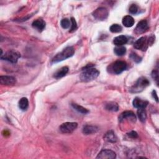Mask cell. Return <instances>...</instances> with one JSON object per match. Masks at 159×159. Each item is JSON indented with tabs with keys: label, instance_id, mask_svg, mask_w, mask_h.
Segmentation results:
<instances>
[{
	"label": "cell",
	"instance_id": "22",
	"mask_svg": "<svg viewBox=\"0 0 159 159\" xmlns=\"http://www.w3.org/2000/svg\"><path fill=\"white\" fill-rule=\"evenodd\" d=\"M71 106H72L76 111H77L78 112L80 113H82V114H87V113H89V111H88L87 109L84 108V107L82 106H80V105H77V104L72 103V104H71Z\"/></svg>",
	"mask_w": 159,
	"mask_h": 159
},
{
	"label": "cell",
	"instance_id": "12",
	"mask_svg": "<svg viewBox=\"0 0 159 159\" xmlns=\"http://www.w3.org/2000/svg\"><path fill=\"white\" fill-rule=\"evenodd\" d=\"M32 26L34 29L37 30L39 32H41L45 28V23L42 19H38L35 20L32 23Z\"/></svg>",
	"mask_w": 159,
	"mask_h": 159
},
{
	"label": "cell",
	"instance_id": "23",
	"mask_svg": "<svg viewBox=\"0 0 159 159\" xmlns=\"http://www.w3.org/2000/svg\"><path fill=\"white\" fill-rule=\"evenodd\" d=\"M137 115L141 122H145L147 118V114H146V111L144 108L138 109Z\"/></svg>",
	"mask_w": 159,
	"mask_h": 159
},
{
	"label": "cell",
	"instance_id": "31",
	"mask_svg": "<svg viewBox=\"0 0 159 159\" xmlns=\"http://www.w3.org/2000/svg\"><path fill=\"white\" fill-rule=\"evenodd\" d=\"M127 135L129 137L132 138V139H135V138H137L138 137V134H137V133L135 131H131V132L127 134Z\"/></svg>",
	"mask_w": 159,
	"mask_h": 159
},
{
	"label": "cell",
	"instance_id": "24",
	"mask_svg": "<svg viewBox=\"0 0 159 159\" xmlns=\"http://www.w3.org/2000/svg\"><path fill=\"white\" fill-rule=\"evenodd\" d=\"M114 53L118 56H122L126 52V48L124 46H117L114 49Z\"/></svg>",
	"mask_w": 159,
	"mask_h": 159
},
{
	"label": "cell",
	"instance_id": "9",
	"mask_svg": "<svg viewBox=\"0 0 159 159\" xmlns=\"http://www.w3.org/2000/svg\"><path fill=\"white\" fill-rule=\"evenodd\" d=\"M16 80L12 76H0V84L3 85L10 86L16 84Z\"/></svg>",
	"mask_w": 159,
	"mask_h": 159
},
{
	"label": "cell",
	"instance_id": "19",
	"mask_svg": "<svg viewBox=\"0 0 159 159\" xmlns=\"http://www.w3.org/2000/svg\"><path fill=\"white\" fill-rule=\"evenodd\" d=\"M122 24L126 28H131L134 24V19L131 16H126L122 19Z\"/></svg>",
	"mask_w": 159,
	"mask_h": 159
},
{
	"label": "cell",
	"instance_id": "13",
	"mask_svg": "<svg viewBox=\"0 0 159 159\" xmlns=\"http://www.w3.org/2000/svg\"><path fill=\"white\" fill-rule=\"evenodd\" d=\"M147 105H148V101L145 100H142L139 98H135L133 101L134 107L138 109H140V108L145 109V108H146Z\"/></svg>",
	"mask_w": 159,
	"mask_h": 159
},
{
	"label": "cell",
	"instance_id": "18",
	"mask_svg": "<svg viewBox=\"0 0 159 159\" xmlns=\"http://www.w3.org/2000/svg\"><path fill=\"white\" fill-rule=\"evenodd\" d=\"M68 67H63L62 68H61L60 69H59L58 71H57L55 73H54V78H60L66 75V74L68 72Z\"/></svg>",
	"mask_w": 159,
	"mask_h": 159
},
{
	"label": "cell",
	"instance_id": "26",
	"mask_svg": "<svg viewBox=\"0 0 159 159\" xmlns=\"http://www.w3.org/2000/svg\"><path fill=\"white\" fill-rule=\"evenodd\" d=\"M60 24H61V26L63 29H68L71 26L70 25V21L68 19H67V18L62 19L61 21Z\"/></svg>",
	"mask_w": 159,
	"mask_h": 159
},
{
	"label": "cell",
	"instance_id": "17",
	"mask_svg": "<svg viewBox=\"0 0 159 159\" xmlns=\"http://www.w3.org/2000/svg\"><path fill=\"white\" fill-rule=\"evenodd\" d=\"M98 131V127L95 126H85L83 128V132L86 135H90L97 132Z\"/></svg>",
	"mask_w": 159,
	"mask_h": 159
},
{
	"label": "cell",
	"instance_id": "1",
	"mask_svg": "<svg viewBox=\"0 0 159 159\" xmlns=\"http://www.w3.org/2000/svg\"><path fill=\"white\" fill-rule=\"evenodd\" d=\"M93 65H88L81 73L80 80L82 82H88L94 80L100 75V71L93 67Z\"/></svg>",
	"mask_w": 159,
	"mask_h": 159
},
{
	"label": "cell",
	"instance_id": "4",
	"mask_svg": "<svg viewBox=\"0 0 159 159\" xmlns=\"http://www.w3.org/2000/svg\"><path fill=\"white\" fill-rule=\"evenodd\" d=\"M20 57V53L15 50H10L6 52L4 55H1V59L8 61L13 63H16Z\"/></svg>",
	"mask_w": 159,
	"mask_h": 159
},
{
	"label": "cell",
	"instance_id": "5",
	"mask_svg": "<svg viewBox=\"0 0 159 159\" xmlns=\"http://www.w3.org/2000/svg\"><path fill=\"white\" fill-rule=\"evenodd\" d=\"M113 72L115 74H120L127 68V63L124 61L118 60L113 63L110 67Z\"/></svg>",
	"mask_w": 159,
	"mask_h": 159
},
{
	"label": "cell",
	"instance_id": "7",
	"mask_svg": "<svg viewBox=\"0 0 159 159\" xmlns=\"http://www.w3.org/2000/svg\"><path fill=\"white\" fill-rule=\"evenodd\" d=\"M108 15H109V13L107 9L103 7L98 8L93 13V15L95 17V18H96L99 21L105 20L108 18Z\"/></svg>",
	"mask_w": 159,
	"mask_h": 159
},
{
	"label": "cell",
	"instance_id": "8",
	"mask_svg": "<svg viewBox=\"0 0 159 159\" xmlns=\"http://www.w3.org/2000/svg\"><path fill=\"white\" fill-rule=\"evenodd\" d=\"M116 157V153L111 150H101L98 156L97 157V159H114Z\"/></svg>",
	"mask_w": 159,
	"mask_h": 159
},
{
	"label": "cell",
	"instance_id": "21",
	"mask_svg": "<svg viewBox=\"0 0 159 159\" xmlns=\"http://www.w3.org/2000/svg\"><path fill=\"white\" fill-rule=\"evenodd\" d=\"M105 108L110 111H118L119 110L118 105L114 102H110L106 105Z\"/></svg>",
	"mask_w": 159,
	"mask_h": 159
},
{
	"label": "cell",
	"instance_id": "16",
	"mask_svg": "<svg viewBox=\"0 0 159 159\" xmlns=\"http://www.w3.org/2000/svg\"><path fill=\"white\" fill-rule=\"evenodd\" d=\"M127 38L125 36H119L114 39L113 43L117 46H122L127 42Z\"/></svg>",
	"mask_w": 159,
	"mask_h": 159
},
{
	"label": "cell",
	"instance_id": "28",
	"mask_svg": "<svg viewBox=\"0 0 159 159\" xmlns=\"http://www.w3.org/2000/svg\"><path fill=\"white\" fill-rule=\"evenodd\" d=\"M71 28H70V30L69 31V32H72L76 29L77 24H76V22L75 19L73 18H71Z\"/></svg>",
	"mask_w": 159,
	"mask_h": 159
},
{
	"label": "cell",
	"instance_id": "6",
	"mask_svg": "<svg viewBox=\"0 0 159 159\" xmlns=\"http://www.w3.org/2000/svg\"><path fill=\"white\" fill-rule=\"evenodd\" d=\"M78 127L76 122H67L62 124L60 127V131L63 134H70L73 132Z\"/></svg>",
	"mask_w": 159,
	"mask_h": 159
},
{
	"label": "cell",
	"instance_id": "29",
	"mask_svg": "<svg viewBox=\"0 0 159 159\" xmlns=\"http://www.w3.org/2000/svg\"><path fill=\"white\" fill-rule=\"evenodd\" d=\"M131 58L134 62H137V63L140 62L141 61V60H142V58H141L139 56H138L135 53H132V54H131Z\"/></svg>",
	"mask_w": 159,
	"mask_h": 159
},
{
	"label": "cell",
	"instance_id": "25",
	"mask_svg": "<svg viewBox=\"0 0 159 159\" xmlns=\"http://www.w3.org/2000/svg\"><path fill=\"white\" fill-rule=\"evenodd\" d=\"M110 31L111 32L113 33H118V32H120L122 31V27L117 24H113L111 27H110Z\"/></svg>",
	"mask_w": 159,
	"mask_h": 159
},
{
	"label": "cell",
	"instance_id": "14",
	"mask_svg": "<svg viewBox=\"0 0 159 159\" xmlns=\"http://www.w3.org/2000/svg\"><path fill=\"white\" fill-rule=\"evenodd\" d=\"M119 119L120 121H121L124 119H129L132 121H135L136 117H135L134 113H132V111H125L120 115Z\"/></svg>",
	"mask_w": 159,
	"mask_h": 159
},
{
	"label": "cell",
	"instance_id": "32",
	"mask_svg": "<svg viewBox=\"0 0 159 159\" xmlns=\"http://www.w3.org/2000/svg\"><path fill=\"white\" fill-rule=\"evenodd\" d=\"M152 96H153V98L156 100V101H157V102H158V97H157V95L156 92H155V91H154V90L152 92Z\"/></svg>",
	"mask_w": 159,
	"mask_h": 159
},
{
	"label": "cell",
	"instance_id": "3",
	"mask_svg": "<svg viewBox=\"0 0 159 159\" xmlns=\"http://www.w3.org/2000/svg\"><path fill=\"white\" fill-rule=\"evenodd\" d=\"M150 84L149 81L145 77H140L137 80L136 83L131 88L132 93H139L142 92Z\"/></svg>",
	"mask_w": 159,
	"mask_h": 159
},
{
	"label": "cell",
	"instance_id": "10",
	"mask_svg": "<svg viewBox=\"0 0 159 159\" xmlns=\"http://www.w3.org/2000/svg\"><path fill=\"white\" fill-rule=\"evenodd\" d=\"M148 28V23L146 20L140 21L137 25L135 29V32L137 34H140L145 32Z\"/></svg>",
	"mask_w": 159,
	"mask_h": 159
},
{
	"label": "cell",
	"instance_id": "2",
	"mask_svg": "<svg viewBox=\"0 0 159 159\" xmlns=\"http://www.w3.org/2000/svg\"><path fill=\"white\" fill-rule=\"evenodd\" d=\"M75 53V49L72 47H66L62 52L57 54L52 59L53 63H57L63 61L67 58H68L73 55Z\"/></svg>",
	"mask_w": 159,
	"mask_h": 159
},
{
	"label": "cell",
	"instance_id": "11",
	"mask_svg": "<svg viewBox=\"0 0 159 159\" xmlns=\"http://www.w3.org/2000/svg\"><path fill=\"white\" fill-rule=\"evenodd\" d=\"M147 39L145 37H142L140 39H139L137 41H136L134 44V47L139 50H145L147 49Z\"/></svg>",
	"mask_w": 159,
	"mask_h": 159
},
{
	"label": "cell",
	"instance_id": "30",
	"mask_svg": "<svg viewBox=\"0 0 159 159\" xmlns=\"http://www.w3.org/2000/svg\"><path fill=\"white\" fill-rule=\"evenodd\" d=\"M152 78L155 80L157 84H158V70H153L152 73Z\"/></svg>",
	"mask_w": 159,
	"mask_h": 159
},
{
	"label": "cell",
	"instance_id": "15",
	"mask_svg": "<svg viewBox=\"0 0 159 159\" xmlns=\"http://www.w3.org/2000/svg\"><path fill=\"white\" fill-rule=\"evenodd\" d=\"M104 139L108 142L111 143H115L117 141V137L115 135V133L113 131H108L104 136Z\"/></svg>",
	"mask_w": 159,
	"mask_h": 159
},
{
	"label": "cell",
	"instance_id": "27",
	"mask_svg": "<svg viewBox=\"0 0 159 159\" xmlns=\"http://www.w3.org/2000/svg\"><path fill=\"white\" fill-rule=\"evenodd\" d=\"M129 11L130 13H131L132 15H135V14L137 13V12L139 11V8H138V6L136 5L132 4L129 7Z\"/></svg>",
	"mask_w": 159,
	"mask_h": 159
},
{
	"label": "cell",
	"instance_id": "20",
	"mask_svg": "<svg viewBox=\"0 0 159 159\" xmlns=\"http://www.w3.org/2000/svg\"><path fill=\"white\" fill-rule=\"evenodd\" d=\"M29 106V101L26 98H23L19 101V107L23 111H26Z\"/></svg>",
	"mask_w": 159,
	"mask_h": 159
}]
</instances>
